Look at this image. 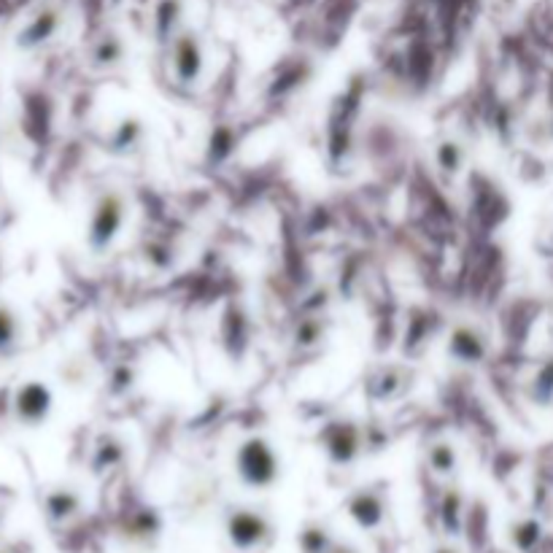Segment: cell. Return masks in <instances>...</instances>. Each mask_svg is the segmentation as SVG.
Instances as JSON below:
<instances>
[{
  "mask_svg": "<svg viewBox=\"0 0 553 553\" xmlns=\"http://www.w3.org/2000/svg\"><path fill=\"white\" fill-rule=\"evenodd\" d=\"M224 535L232 551L257 553L273 540L276 530L273 521L257 508H230L224 516Z\"/></svg>",
  "mask_w": 553,
  "mask_h": 553,
  "instance_id": "7a4b0ae2",
  "label": "cell"
},
{
  "mask_svg": "<svg viewBox=\"0 0 553 553\" xmlns=\"http://www.w3.org/2000/svg\"><path fill=\"white\" fill-rule=\"evenodd\" d=\"M127 535L132 540H141V543H149L154 540L159 532H162V519L154 508H138L127 516V524H124Z\"/></svg>",
  "mask_w": 553,
  "mask_h": 553,
  "instance_id": "4fadbf2b",
  "label": "cell"
},
{
  "mask_svg": "<svg viewBox=\"0 0 553 553\" xmlns=\"http://www.w3.org/2000/svg\"><path fill=\"white\" fill-rule=\"evenodd\" d=\"M346 513L359 530L373 532L386 521V497L378 489H357L346 500Z\"/></svg>",
  "mask_w": 553,
  "mask_h": 553,
  "instance_id": "ba28073f",
  "label": "cell"
},
{
  "mask_svg": "<svg viewBox=\"0 0 553 553\" xmlns=\"http://www.w3.org/2000/svg\"><path fill=\"white\" fill-rule=\"evenodd\" d=\"M0 553H11V551H0Z\"/></svg>",
  "mask_w": 553,
  "mask_h": 553,
  "instance_id": "4dcf8cb0",
  "label": "cell"
},
{
  "mask_svg": "<svg viewBox=\"0 0 553 553\" xmlns=\"http://www.w3.org/2000/svg\"><path fill=\"white\" fill-rule=\"evenodd\" d=\"M403 386H405L403 373H400L397 367H384V370H378V373L370 378L367 392H370L373 400H381V403H384V400L397 397V394L403 392Z\"/></svg>",
  "mask_w": 553,
  "mask_h": 553,
  "instance_id": "9a60e30c",
  "label": "cell"
},
{
  "mask_svg": "<svg viewBox=\"0 0 553 553\" xmlns=\"http://www.w3.org/2000/svg\"><path fill=\"white\" fill-rule=\"evenodd\" d=\"M124 443L113 435H100L95 449H92V473L95 476H103V473H111L116 470L122 462H124Z\"/></svg>",
  "mask_w": 553,
  "mask_h": 553,
  "instance_id": "8fae6325",
  "label": "cell"
},
{
  "mask_svg": "<svg viewBox=\"0 0 553 553\" xmlns=\"http://www.w3.org/2000/svg\"><path fill=\"white\" fill-rule=\"evenodd\" d=\"M319 443L327 454V459L338 467H349L359 459L365 451V430L354 422L338 419L322 427Z\"/></svg>",
  "mask_w": 553,
  "mask_h": 553,
  "instance_id": "277c9868",
  "label": "cell"
},
{
  "mask_svg": "<svg viewBox=\"0 0 553 553\" xmlns=\"http://www.w3.org/2000/svg\"><path fill=\"white\" fill-rule=\"evenodd\" d=\"M122 59H124V43L119 41V35H103L92 49V62L100 68L119 65Z\"/></svg>",
  "mask_w": 553,
  "mask_h": 553,
  "instance_id": "ffe728a7",
  "label": "cell"
},
{
  "mask_svg": "<svg viewBox=\"0 0 553 553\" xmlns=\"http://www.w3.org/2000/svg\"><path fill=\"white\" fill-rule=\"evenodd\" d=\"M16 338H19V324H16V316H14V311H11V308L0 305V354H3V351H8V349H14Z\"/></svg>",
  "mask_w": 553,
  "mask_h": 553,
  "instance_id": "cb8c5ba5",
  "label": "cell"
},
{
  "mask_svg": "<svg viewBox=\"0 0 553 553\" xmlns=\"http://www.w3.org/2000/svg\"><path fill=\"white\" fill-rule=\"evenodd\" d=\"M43 513L51 524H68L81 513V497L73 489H54L43 500Z\"/></svg>",
  "mask_w": 553,
  "mask_h": 553,
  "instance_id": "9c48e42d",
  "label": "cell"
},
{
  "mask_svg": "<svg viewBox=\"0 0 553 553\" xmlns=\"http://www.w3.org/2000/svg\"><path fill=\"white\" fill-rule=\"evenodd\" d=\"M146 259H151L154 267L165 270V267L173 265V251H170V246H165L159 240H151V243H146Z\"/></svg>",
  "mask_w": 553,
  "mask_h": 553,
  "instance_id": "484cf974",
  "label": "cell"
},
{
  "mask_svg": "<svg viewBox=\"0 0 553 553\" xmlns=\"http://www.w3.org/2000/svg\"><path fill=\"white\" fill-rule=\"evenodd\" d=\"M438 521L446 538H459L465 530V500L459 489H446L440 508H438Z\"/></svg>",
  "mask_w": 553,
  "mask_h": 553,
  "instance_id": "30bf717a",
  "label": "cell"
},
{
  "mask_svg": "<svg viewBox=\"0 0 553 553\" xmlns=\"http://www.w3.org/2000/svg\"><path fill=\"white\" fill-rule=\"evenodd\" d=\"M141 138H143L141 122H138V119H124V122H119L111 146H113L116 151H130V149H135V146L141 143Z\"/></svg>",
  "mask_w": 553,
  "mask_h": 553,
  "instance_id": "44dd1931",
  "label": "cell"
},
{
  "mask_svg": "<svg viewBox=\"0 0 553 553\" xmlns=\"http://www.w3.org/2000/svg\"><path fill=\"white\" fill-rule=\"evenodd\" d=\"M532 394L540 405H548L553 400V362L543 365L535 376V386H532Z\"/></svg>",
  "mask_w": 553,
  "mask_h": 553,
  "instance_id": "d4e9b609",
  "label": "cell"
},
{
  "mask_svg": "<svg viewBox=\"0 0 553 553\" xmlns=\"http://www.w3.org/2000/svg\"><path fill=\"white\" fill-rule=\"evenodd\" d=\"M132 378H135L132 367H127V365H119V367L113 370V376H111V392H113V394H122V392H127V389L132 386Z\"/></svg>",
  "mask_w": 553,
  "mask_h": 553,
  "instance_id": "4316f807",
  "label": "cell"
},
{
  "mask_svg": "<svg viewBox=\"0 0 553 553\" xmlns=\"http://www.w3.org/2000/svg\"><path fill=\"white\" fill-rule=\"evenodd\" d=\"M551 127H553V86H551Z\"/></svg>",
  "mask_w": 553,
  "mask_h": 553,
  "instance_id": "f546056e",
  "label": "cell"
},
{
  "mask_svg": "<svg viewBox=\"0 0 553 553\" xmlns=\"http://www.w3.org/2000/svg\"><path fill=\"white\" fill-rule=\"evenodd\" d=\"M170 68H173V78L184 86L200 81L205 68V51L200 38L192 30H184L170 41Z\"/></svg>",
  "mask_w": 553,
  "mask_h": 553,
  "instance_id": "5b68a950",
  "label": "cell"
},
{
  "mask_svg": "<svg viewBox=\"0 0 553 553\" xmlns=\"http://www.w3.org/2000/svg\"><path fill=\"white\" fill-rule=\"evenodd\" d=\"M446 351H449V357H451L454 362L467 365V367H476V365H484V362H486V357H489V340H486V335H484L478 327L457 324V327L449 332Z\"/></svg>",
  "mask_w": 553,
  "mask_h": 553,
  "instance_id": "8992f818",
  "label": "cell"
},
{
  "mask_svg": "<svg viewBox=\"0 0 553 553\" xmlns=\"http://www.w3.org/2000/svg\"><path fill=\"white\" fill-rule=\"evenodd\" d=\"M435 165H438L440 173L457 176V173L465 168V149H462V143L454 141V138L440 141L438 149H435Z\"/></svg>",
  "mask_w": 553,
  "mask_h": 553,
  "instance_id": "ac0fdd59",
  "label": "cell"
},
{
  "mask_svg": "<svg viewBox=\"0 0 553 553\" xmlns=\"http://www.w3.org/2000/svg\"><path fill=\"white\" fill-rule=\"evenodd\" d=\"M178 22H181V0H159L154 8V22H151L154 38L159 43H170L178 35L176 32Z\"/></svg>",
  "mask_w": 553,
  "mask_h": 553,
  "instance_id": "7c38bea8",
  "label": "cell"
},
{
  "mask_svg": "<svg viewBox=\"0 0 553 553\" xmlns=\"http://www.w3.org/2000/svg\"><path fill=\"white\" fill-rule=\"evenodd\" d=\"M57 24H59V16H57V11H43V14H38L24 30H22V35H19V43L22 46H38V43H43L46 38H51L54 35V30H57Z\"/></svg>",
  "mask_w": 553,
  "mask_h": 553,
  "instance_id": "e0dca14e",
  "label": "cell"
},
{
  "mask_svg": "<svg viewBox=\"0 0 553 553\" xmlns=\"http://www.w3.org/2000/svg\"><path fill=\"white\" fill-rule=\"evenodd\" d=\"M322 338H324V327H322L319 316H305V319H300V324H297V330H295V343H297V346L308 349V346H316Z\"/></svg>",
  "mask_w": 553,
  "mask_h": 553,
  "instance_id": "603a6c76",
  "label": "cell"
},
{
  "mask_svg": "<svg viewBox=\"0 0 553 553\" xmlns=\"http://www.w3.org/2000/svg\"><path fill=\"white\" fill-rule=\"evenodd\" d=\"M51 405H54V397H51L49 386L41 381H27L16 389L14 411H16V419L27 427L46 422V416L51 413Z\"/></svg>",
  "mask_w": 553,
  "mask_h": 553,
  "instance_id": "52a82bcc",
  "label": "cell"
},
{
  "mask_svg": "<svg viewBox=\"0 0 553 553\" xmlns=\"http://www.w3.org/2000/svg\"><path fill=\"white\" fill-rule=\"evenodd\" d=\"M427 465H430V470H432L435 476L449 478V476H454L457 467H459V454H457V449H454L451 443L440 440V443H432V446H430V451H427Z\"/></svg>",
  "mask_w": 553,
  "mask_h": 553,
  "instance_id": "2e32d148",
  "label": "cell"
},
{
  "mask_svg": "<svg viewBox=\"0 0 553 553\" xmlns=\"http://www.w3.org/2000/svg\"><path fill=\"white\" fill-rule=\"evenodd\" d=\"M330 553H359V551L351 548V546H346V543H335V546L330 548Z\"/></svg>",
  "mask_w": 553,
  "mask_h": 553,
  "instance_id": "83f0119b",
  "label": "cell"
},
{
  "mask_svg": "<svg viewBox=\"0 0 553 553\" xmlns=\"http://www.w3.org/2000/svg\"><path fill=\"white\" fill-rule=\"evenodd\" d=\"M435 553H459L454 546H440V548H435Z\"/></svg>",
  "mask_w": 553,
  "mask_h": 553,
  "instance_id": "f1b7e54d",
  "label": "cell"
},
{
  "mask_svg": "<svg viewBox=\"0 0 553 553\" xmlns=\"http://www.w3.org/2000/svg\"><path fill=\"white\" fill-rule=\"evenodd\" d=\"M127 219V205L124 197L119 192H105L97 197L92 216H89V230H86V240L92 251H105L122 232Z\"/></svg>",
  "mask_w": 553,
  "mask_h": 553,
  "instance_id": "3957f363",
  "label": "cell"
},
{
  "mask_svg": "<svg viewBox=\"0 0 553 553\" xmlns=\"http://www.w3.org/2000/svg\"><path fill=\"white\" fill-rule=\"evenodd\" d=\"M235 476L246 489L265 492L276 486L281 476V457L276 454L273 443L262 435L246 438L235 449Z\"/></svg>",
  "mask_w": 553,
  "mask_h": 553,
  "instance_id": "6da1fadb",
  "label": "cell"
},
{
  "mask_svg": "<svg viewBox=\"0 0 553 553\" xmlns=\"http://www.w3.org/2000/svg\"><path fill=\"white\" fill-rule=\"evenodd\" d=\"M232 146H235V132L230 127H216L208 141V157L213 162H222L232 154Z\"/></svg>",
  "mask_w": 553,
  "mask_h": 553,
  "instance_id": "7402d4cb",
  "label": "cell"
},
{
  "mask_svg": "<svg viewBox=\"0 0 553 553\" xmlns=\"http://www.w3.org/2000/svg\"><path fill=\"white\" fill-rule=\"evenodd\" d=\"M511 540H513V548H519L521 553H530L538 548V543L543 540V527L540 521L535 519H521L513 524L511 530Z\"/></svg>",
  "mask_w": 553,
  "mask_h": 553,
  "instance_id": "d6986e66",
  "label": "cell"
},
{
  "mask_svg": "<svg viewBox=\"0 0 553 553\" xmlns=\"http://www.w3.org/2000/svg\"><path fill=\"white\" fill-rule=\"evenodd\" d=\"M338 540L332 538V532L324 524H319V521H311V524H305L297 532V548H300V553H330V548Z\"/></svg>",
  "mask_w": 553,
  "mask_h": 553,
  "instance_id": "5bb4252c",
  "label": "cell"
}]
</instances>
